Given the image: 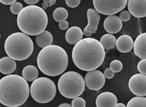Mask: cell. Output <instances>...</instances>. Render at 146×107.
<instances>
[{"mask_svg": "<svg viewBox=\"0 0 146 107\" xmlns=\"http://www.w3.org/2000/svg\"><path fill=\"white\" fill-rule=\"evenodd\" d=\"M106 53L103 45L95 38H84L73 48L72 59L74 65L82 70L91 71L103 63Z\"/></svg>", "mask_w": 146, "mask_h": 107, "instance_id": "6da1fadb", "label": "cell"}, {"mask_svg": "<svg viewBox=\"0 0 146 107\" xmlns=\"http://www.w3.org/2000/svg\"><path fill=\"white\" fill-rule=\"evenodd\" d=\"M29 84L23 77L9 75L0 81V102L4 106L18 107L26 102L30 94Z\"/></svg>", "mask_w": 146, "mask_h": 107, "instance_id": "7a4b0ae2", "label": "cell"}, {"mask_svg": "<svg viewBox=\"0 0 146 107\" xmlns=\"http://www.w3.org/2000/svg\"><path fill=\"white\" fill-rule=\"evenodd\" d=\"M37 63L42 73L48 76H56L62 74L68 68V57L61 47L51 45L39 52Z\"/></svg>", "mask_w": 146, "mask_h": 107, "instance_id": "3957f363", "label": "cell"}, {"mask_svg": "<svg viewBox=\"0 0 146 107\" xmlns=\"http://www.w3.org/2000/svg\"><path fill=\"white\" fill-rule=\"evenodd\" d=\"M48 23L44 10L36 5L26 6L17 17V25L23 33L29 35H37L45 31Z\"/></svg>", "mask_w": 146, "mask_h": 107, "instance_id": "277c9868", "label": "cell"}, {"mask_svg": "<svg viewBox=\"0 0 146 107\" xmlns=\"http://www.w3.org/2000/svg\"><path fill=\"white\" fill-rule=\"evenodd\" d=\"M34 43L29 35L21 32L11 34L6 40L4 49L9 57L17 61L29 58L34 51Z\"/></svg>", "mask_w": 146, "mask_h": 107, "instance_id": "5b68a950", "label": "cell"}, {"mask_svg": "<svg viewBox=\"0 0 146 107\" xmlns=\"http://www.w3.org/2000/svg\"><path fill=\"white\" fill-rule=\"evenodd\" d=\"M85 81L80 74L68 71L63 74L58 79V87L61 95L68 99L78 97L85 89Z\"/></svg>", "mask_w": 146, "mask_h": 107, "instance_id": "8992f818", "label": "cell"}, {"mask_svg": "<svg viewBox=\"0 0 146 107\" xmlns=\"http://www.w3.org/2000/svg\"><path fill=\"white\" fill-rule=\"evenodd\" d=\"M56 91L54 82L47 77L36 79L30 87V94L33 99L42 104L51 102L56 96Z\"/></svg>", "mask_w": 146, "mask_h": 107, "instance_id": "52a82bcc", "label": "cell"}, {"mask_svg": "<svg viewBox=\"0 0 146 107\" xmlns=\"http://www.w3.org/2000/svg\"><path fill=\"white\" fill-rule=\"evenodd\" d=\"M127 0H94L93 4L96 11L108 16L121 12L127 5Z\"/></svg>", "mask_w": 146, "mask_h": 107, "instance_id": "ba28073f", "label": "cell"}, {"mask_svg": "<svg viewBox=\"0 0 146 107\" xmlns=\"http://www.w3.org/2000/svg\"><path fill=\"white\" fill-rule=\"evenodd\" d=\"M85 85L89 89L98 91L101 89L105 84V77L100 71L98 70L89 71L84 77Z\"/></svg>", "mask_w": 146, "mask_h": 107, "instance_id": "9c48e42d", "label": "cell"}, {"mask_svg": "<svg viewBox=\"0 0 146 107\" xmlns=\"http://www.w3.org/2000/svg\"><path fill=\"white\" fill-rule=\"evenodd\" d=\"M129 88L134 95L138 96H146V75L136 74L133 75L129 81Z\"/></svg>", "mask_w": 146, "mask_h": 107, "instance_id": "30bf717a", "label": "cell"}, {"mask_svg": "<svg viewBox=\"0 0 146 107\" xmlns=\"http://www.w3.org/2000/svg\"><path fill=\"white\" fill-rule=\"evenodd\" d=\"M87 15L88 24L84 29L83 33L85 36L90 37L92 34H95L97 32L100 17L99 12L93 9H88Z\"/></svg>", "mask_w": 146, "mask_h": 107, "instance_id": "8fae6325", "label": "cell"}, {"mask_svg": "<svg viewBox=\"0 0 146 107\" xmlns=\"http://www.w3.org/2000/svg\"><path fill=\"white\" fill-rule=\"evenodd\" d=\"M128 9L133 16L144 18L146 17V0H129Z\"/></svg>", "mask_w": 146, "mask_h": 107, "instance_id": "7c38bea8", "label": "cell"}, {"mask_svg": "<svg viewBox=\"0 0 146 107\" xmlns=\"http://www.w3.org/2000/svg\"><path fill=\"white\" fill-rule=\"evenodd\" d=\"M103 26L107 32L110 34H115L119 32L122 29L123 23L119 17L112 15L106 18Z\"/></svg>", "mask_w": 146, "mask_h": 107, "instance_id": "4fadbf2b", "label": "cell"}, {"mask_svg": "<svg viewBox=\"0 0 146 107\" xmlns=\"http://www.w3.org/2000/svg\"><path fill=\"white\" fill-rule=\"evenodd\" d=\"M117 98L112 92H105L98 95L96 100L97 107H115Z\"/></svg>", "mask_w": 146, "mask_h": 107, "instance_id": "5bb4252c", "label": "cell"}, {"mask_svg": "<svg viewBox=\"0 0 146 107\" xmlns=\"http://www.w3.org/2000/svg\"><path fill=\"white\" fill-rule=\"evenodd\" d=\"M133 51L141 59H146V32L138 35L134 41Z\"/></svg>", "mask_w": 146, "mask_h": 107, "instance_id": "9a60e30c", "label": "cell"}, {"mask_svg": "<svg viewBox=\"0 0 146 107\" xmlns=\"http://www.w3.org/2000/svg\"><path fill=\"white\" fill-rule=\"evenodd\" d=\"M134 45L133 38L129 35H121L116 40V48L122 53H127L132 50Z\"/></svg>", "mask_w": 146, "mask_h": 107, "instance_id": "2e32d148", "label": "cell"}, {"mask_svg": "<svg viewBox=\"0 0 146 107\" xmlns=\"http://www.w3.org/2000/svg\"><path fill=\"white\" fill-rule=\"evenodd\" d=\"M83 32L80 27L74 26L69 28L66 33L65 38L68 43L76 45L83 38Z\"/></svg>", "mask_w": 146, "mask_h": 107, "instance_id": "e0dca14e", "label": "cell"}, {"mask_svg": "<svg viewBox=\"0 0 146 107\" xmlns=\"http://www.w3.org/2000/svg\"><path fill=\"white\" fill-rule=\"evenodd\" d=\"M16 68V61L10 57H3L0 60V71L3 74H11L15 71Z\"/></svg>", "mask_w": 146, "mask_h": 107, "instance_id": "ac0fdd59", "label": "cell"}, {"mask_svg": "<svg viewBox=\"0 0 146 107\" xmlns=\"http://www.w3.org/2000/svg\"><path fill=\"white\" fill-rule=\"evenodd\" d=\"M53 41L52 34L50 32L45 30L43 32L36 36L35 41L39 47L44 48L52 45Z\"/></svg>", "mask_w": 146, "mask_h": 107, "instance_id": "d6986e66", "label": "cell"}, {"mask_svg": "<svg viewBox=\"0 0 146 107\" xmlns=\"http://www.w3.org/2000/svg\"><path fill=\"white\" fill-rule=\"evenodd\" d=\"M22 75L27 81L33 82L36 80L39 76V71L35 66L28 65L23 68Z\"/></svg>", "mask_w": 146, "mask_h": 107, "instance_id": "ffe728a7", "label": "cell"}, {"mask_svg": "<svg viewBox=\"0 0 146 107\" xmlns=\"http://www.w3.org/2000/svg\"><path fill=\"white\" fill-rule=\"evenodd\" d=\"M116 39L115 37L112 34H105L101 37L100 43L103 45L106 50L113 49L116 46Z\"/></svg>", "mask_w": 146, "mask_h": 107, "instance_id": "44dd1931", "label": "cell"}, {"mask_svg": "<svg viewBox=\"0 0 146 107\" xmlns=\"http://www.w3.org/2000/svg\"><path fill=\"white\" fill-rule=\"evenodd\" d=\"M68 13L67 10L62 7L56 9L53 12V18L56 21L60 22L67 19Z\"/></svg>", "mask_w": 146, "mask_h": 107, "instance_id": "7402d4cb", "label": "cell"}, {"mask_svg": "<svg viewBox=\"0 0 146 107\" xmlns=\"http://www.w3.org/2000/svg\"><path fill=\"white\" fill-rule=\"evenodd\" d=\"M126 107H146V98L140 96L133 98L129 101Z\"/></svg>", "mask_w": 146, "mask_h": 107, "instance_id": "603a6c76", "label": "cell"}, {"mask_svg": "<svg viewBox=\"0 0 146 107\" xmlns=\"http://www.w3.org/2000/svg\"><path fill=\"white\" fill-rule=\"evenodd\" d=\"M110 68L114 73H118L123 69V64L119 60H114L110 64Z\"/></svg>", "mask_w": 146, "mask_h": 107, "instance_id": "cb8c5ba5", "label": "cell"}, {"mask_svg": "<svg viewBox=\"0 0 146 107\" xmlns=\"http://www.w3.org/2000/svg\"><path fill=\"white\" fill-rule=\"evenodd\" d=\"M23 5L21 3L16 2L11 6L10 10L11 12L13 14L19 15L21 11L23 10Z\"/></svg>", "mask_w": 146, "mask_h": 107, "instance_id": "d4e9b609", "label": "cell"}, {"mask_svg": "<svg viewBox=\"0 0 146 107\" xmlns=\"http://www.w3.org/2000/svg\"><path fill=\"white\" fill-rule=\"evenodd\" d=\"M72 107H85L86 102L81 97H76L73 99L72 102Z\"/></svg>", "mask_w": 146, "mask_h": 107, "instance_id": "484cf974", "label": "cell"}, {"mask_svg": "<svg viewBox=\"0 0 146 107\" xmlns=\"http://www.w3.org/2000/svg\"><path fill=\"white\" fill-rule=\"evenodd\" d=\"M119 17L122 21L127 22L131 18V14L129 11L123 10L120 12Z\"/></svg>", "mask_w": 146, "mask_h": 107, "instance_id": "4316f807", "label": "cell"}, {"mask_svg": "<svg viewBox=\"0 0 146 107\" xmlns=\"http://www.w3.org/2000/svg\"><path fill=\"white\" fill-rule=\"evenodd\" d=\"M138 70L141 74L146 75V59H143L141 60L138 63Z\"/></svg>", "mask_w": 146, "mask_h": 107, "instance_id": "83f0119b", "label": "cell"}, {"mask_svg": "<svg viewBox=\"0 0 146 107\" xmlns=\"http://www.w3.org/2000/svg\"><path fill=\"white\" fill-rule=\"evenodd\" d=\"M65 2L68 7L74 8L78 6L81 3V1L80 0H66Z\"/></svg>", "mask_w": 146, "mask_h": 107, "instance_id": "f1b7e54d", "label": "cell"}, {"mask_svg": "<svg viewBox=\"0 0 146 107\" xmlns=\"http://www.w3.org/2000/svg\"><path fill=\"white\" fill-rule=\"evenodd\" d=\"M43 3L42 4V8L43 9H47L48 7H50L55 4L56 1V0H43Z\"/></svg>", "mask_w": 146, "mask_h": 107, "instance_id": "f546056e", "label": "cell"}, {"mask_svg": "<svg viewBox=\"0 0 146 107\" xmlns=\"http://www.w3.org/2000/svg\"><path fill=\"white\" fill-rule=\"evenodd\" d=\"M104 75L105 77L106 78L110 79H112L115 76V73L113 72L111 70L110 68H107L105 70L104 72Z\"/></svg>", "mask_w": 146, "mask_h": 107, "instance_id": "4dcf8cb0", "label": "cell"}, {"mask_svg": "<svg viewBox=\"0 0 146 107\" xmlns=\"http://www.w3.org/2000/svg\"><path fill=\"white\" fill-rule=\"evenodd\" d=\"M59 27L61 30H66L69 27V23L67 21H63L60 22L59 23Z\"/></svg>", "mask_w": 146, "mask_h": 107, "instance_id": "1f68e13d", "label": "cell"}, {"mask_svg": "<svg viewBox=\"0 0 146 107\" xmlns=\"http://www.w3.org/2000/svg\"><path fill=\"white\" fill-rule=\"evenodd\" d=\"M0 2L5 5H12L17 2L16 0H1Z\"/></svg>", "mask_w": 146, "mask_h": 107, "instance_id": "d6a6232c", "label": "cell"}, {"mask_svg": "<svg viewBox=\"0 0 146 107\" xmlns=\"http://www.w3.org/2000/svg\"><path fill=\"white\" fill-rule=\"evenodd\" d=\"M24 1L27 4L29 5H35L39 1V0H24Z\"/></svg>", "mask_w": 146, "mask_h": 107, "instance_id": "836d02e7", "label": "cell"}, {"mask_svg": "<svg viewBox=\"0 0 146 107\" xmlns=\"http://www.w3.org/2000/svg\"><path fill=\"white\" fill-rule=\"evenodd\" d=\"M58 107H72V105L69 104L68 103H64L60 105Z\"/></svg>", "mask_w": 146, "mask_h": 107, "instance_id": "e575fe53", "label": "cell"}, {"mask_svg": "<svg viewBox=\"0 0 146 107\" xmlns=\"http://www.w3.org/2000/svg\"><path fill=\"white\" fill-rule=\"evenodd\" d=\"M115 107H126L123 103H117V104L115 105Z\"/></svg>", "mask_w": 146, "mask_h": 107, "instance_id": "d590c367", "label": "cell"}]
</instances>
